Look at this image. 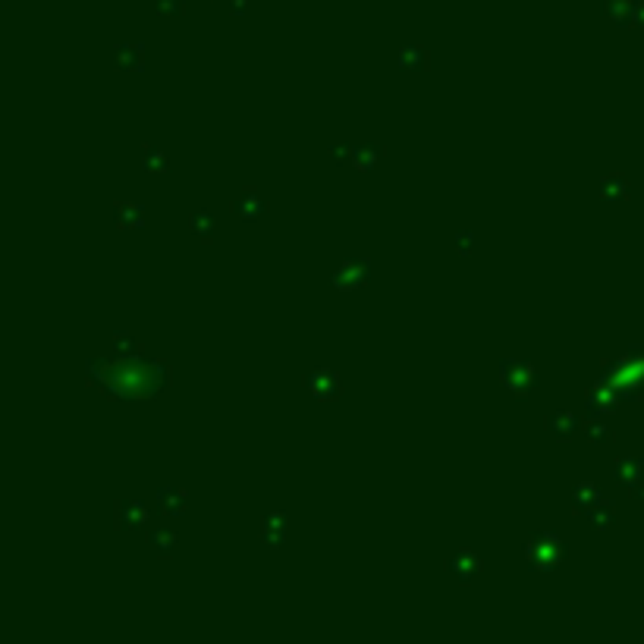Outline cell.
Returning a JSON list of instances; mask_svg holds the SVG:
<instances>
[{
  "label": "cell",
  "mask_w": 644,
  "mask_h": 644,
  "mask_svg": "<svg viewBox=\"0 0 644 644\" xmlns=\"http://www.w3.org/2000/svg\"><path fill=\"white\" fill-rule=\"evenodd\" d=\"M89 374L101 380L111 396H155L167 384V365L151 358H120L116 365L89 362Z\"/></svg>",
  "instance_id": "6da1fadb"
},
{
  "label": "cell",
  "mask_w": 644,
  "mask_h": 644,
  "mask_svg": "<svg viewBox=\"0 0 644 644\" xmlns=\"http://www.w3.org/2000/svg\"><path fill=\"white\" fill-rule=\"evenodd\" d=\"M525 560H528L534 569H540V572H544V569H553L556 562L566 560V544H562L560 534L538 531V534H531L528 547H525Z\"/></svg>",
  "instance_id": "7a4b0ae2"
},
{
  "label": "cell",
  "mask_w": 644,
  "mask_h": 644,
  "mask_svg": "<svg viewBox=\"0 0 644 644\" xmlns=\"http://www.w3.org/2000/svg\"><path fill=\"white\" fill-rule=\"evenodd\" d=\"M500 380L509 387L512 393H518L522 396L525 390H531L534 384H538V371H534V365L528 362H518V358H506V362L500 365Z\"/></svg>",
  "instance_id": "3957f363"
},
{
  "label": "cell",
  "mask_w": 644,
  "mask_h": 644,
  "mask_svg": "<svg viewBox=\"0 0 644 644\" xmlns=\"http://www.w3.org/2000/svg\"><path fill=\"white\" fill-rule=\"evenodd\" d=\"M371 280V261L358 258V261H343L333 274V287L336 289H358Z\"/></svg>",
  "instance_id": "277c9868"
},
{
  "label": "cell",
  "mask_w": 644,
  "mask_h": 644,
  "mask_svg": "<svg viewBox=\"0 0 644 644\" xmlns=\"http://www.w3.org/2000/svg\"><path fill=\"white\" fill-rule=\"evenodd\" d=\"M233 211H236L239 221H261V217L267 214V201L265 195L258 192V189H243V192L236 195V201H233Z\"/></svg>",
  "instance_id": "5b68a950"
},
{
  "label": "cell",
  "mask_w": 644,
  "mask_h": 644,
  "mask_svg": "<svg viewBox=\"0 0 644 644\" xmlns=\"http://www.w3.org/2000/svg\"><path fill=\"white\" fill-rule=\"evenodd\" d=\"M148 522V509L138 500H120L116 503V528L120 531H138Z\"/></svg>",
  "instance_id": "8992f818"
},
{
  "label": "cell",
  "mask_w": 644,
  "mask_h": 644,
  "mask_svg": "<svg viewBox=\"0 0 644 644\" xmlns=\"http://www.w3.org/2000/svg\"><path fill=\"white\" fill-rule=\"evenodd\" d=\"M309 390L314 393V399L333 402V399H340V377L327 368H314L309 374Z\"/></svg>",
  "instance_id": "52a82bcc"
},
{
  "label": "cell",
  "mask_w": 644,
  "mask_h": 644,
  "mask_svg": "<svg viewBox=\"0 0 644 644\" xmlns=\"http://www.w3.org/2000/svg\"><path fill=\"white\" fill-rule=\"evenodd\" d=\"M446 572L456 578V582H472L481 572V560L472 550H459L446 560Z\"/></svg>",
  "instance_id": "ba28073f"
},
{
  "label": "cell",
  "mask_w": 644,
  "mask_h": 644,
  "mask_svg": "<svg viewBox=\"0 0 644 644\" xmlns=\"http://www.w3.org/2000/svg\"><path fill=\"white\" fill-rule=\"evenodd\" d=\"M578 428H582V418H578L575 412H553L550 418H547V431L556 437V440H572L578 434Z\"/></svg>",
  "instance_id": "9c48e42d"
},
{
  "label": "cell",
  "mask_w": 644,
  "mask_h": 644,
  "mask_svg": "<svg viewBox=\"0 0 644 644\" xmlns=\"http://www.w3.org/2000/svg\"><path fill=\"white\" fill-rule=\"evenodd\" d=\"M113 211H116V226L120 230H142L145 214H148L142 204H133V201H116Z\"/></svg>",
  "instance_id": "30bf717a"
},
{
  "label": "cell",
  "mask_w": 644,
  "mask_h": 644,
  "mask_svg": "<svg viewBox=\"0 0 644 644\" xmlns=\"http://www.w3.org/2000/svg\"><path fill=\"white\" fill-rule=\"evenodd\" d=\"M155 500H157V509L164 512V516L177 518V516H182V509H186V490H179V487H160Z\"/></svg>",
  "instance_id": "8fae6325"
},
{
  "label": "cell",
  "mask_w": 644,
  "mask_h": 644,
  "mask_svg": "<svg viewBox=\"0 0 644 644\" xmlns=\"http://www.w3.org/2000/svg\"><path fill=\"white\" fill-rule=\"evenodd\" d=\"M261 534H265V540L270 547H280L283 534H287V516H283V512H270V516H265V528H261Z\"/></svg>",
  "instance_id": "7c38bea8"
},
{
  "label": "cell",
  "mask_w": 644,
  "mask_h": 644,
  "mask_svg": "<svg viewBox=\"0 0 644 644\" xmlns=\"http://www.w3.org/2000/svg\"><path fill=\"white\" fill-rule=\"evenodd\" d=\"M177 531L173 528H155L148 534V544H151V550H155L157 556H170L173 550H177Z\"/></svg>",
  "instance_id": "4fadbf2b"
},
{
  "label": "cell",
  "mask_w": 644,
  "mask_h": 644,
  "mask_svg": "<svg viewBox=\"0 0 644 644\" xmlns=\"http://www.w3.org/2000/svg\"><path fill=\"white\" fill-rule=\"evenodd\" d=\"M399 70H409V72H421L428 70V54L418 48V45H409L399 50Z\"/></svg>",
  "instance_id": "5bb4252c"
},
{
  "label": "cell",
  "mask_w": 644,
  "mask_h": 644,
  "mask_svg": "<svg viewBox=\"0 0 644 644\" xmlns=\"http://www.w3.org/2000/svg\"><path fill=\"white\" fill-rule=\"evenodd\" d=\"M189 230H192L195 239L211 243V239H214V217H211V211H199V214L189 217Z\"/></svg>",
  "instance_id": "9a60e30c"
},
{
  "label": "cell",
  "mask_w": 644,
  "mask_h": 644,
  "mask_svg": "<svg viewBox=\"0 0 644 644\" xmlns=\"http://www.w3.org/2000/svg\"><path fill=\"white\" fill-rule=\"evenodd\" d=\"M377 157H380V148H377V145H358V148H352V164H355L362 173L374 170V167H377Z\"/></svg>",
  "instance_id": "2e32d148"
},
{
  "label": "cell",
  "mask_w": 644,
  "mask_h": 644,
  "mask_svg": "<svg viewBox=\"0 0 644 644\" xmlns=\"http://www.w3.org/2000/svg\"><path fill=\"white\" fill-rule=\"evenodd\" d=\"M591 503H597V487L591 481H582L575 487V512H591Z\"/></svg>",
  "instance_id": "e0dca14e"
},
{
  "label": "cell",
  "mask_w": 644,
  "mask_h": 644,
  "mask_svg": "<svg viewBox=\"0 0 644 644\" xmlns=\"http://www.w3.org/2000/svg\"><path fill=\"white\" fill-rule=\"evenodd\" d=\"M142 164H145V170H155V173L170 170V160H167V155H164V151H157V148H145L142 151Z\"/></svg>",
  "instance_id": "ac0fdd59"
},
{
  "label": "cell",
  "mask_w": 644,
  "mask_h": 644,
  "mask_svg": "<svg viewBox=\"0 0 644 644\" xmlns=\"http://www.w3.org/2000/svg\"><path fill=\"white\" fill-rule=\"evenodd\" d=\"M116 63H120V70H142V48H120Z\"/></svg>",
  "instance_id": "d6986e66"
},
{
  "label": "cell",
  "mask_w": 644,
  "mask_h": 644,
  "mask_svg": "<svg viewBox=\"0 0 644 644\" xmlns=\"http://www.w3.org/2000/svg\"><path fill=\"white\" fill-rule=\"evenodd\" d=\"M584 434H588V440H594V443H604V440H610V428H604L600 421H584Z\"/></svg>",
  "instance_id": "ffe728a7"
},
{
  "label": "cell",
  "mask_w": 644,
  "mask_h": 644,
  "mask_svg": "<svg viewBox=\"0 0 644 644\" xmlns=\"http://www.w3.org/2000/svg\"><path fill=\"white\" fill-rule=\"evenodd\" d=\"M600 195H604V199H622V182L619 179H604L600 182Z\"/></svg>",
  "instance_id": "44dd1931"
},
{
  "label": "cell",
  "mask_w": 644,
  "mask_h": 644,
  "mask_svg": "<svg viewBox=\"0 0 644 644\" xmlns=\"http://www.w3.org/2000/svg\"><path fill=\"white\" fill-rule=\"evenodd\" d=\"M472 243H474V233H468V230H462V233H456V248L462 255H468L472 252Z\"/></svg>",
  "instance_id": "7402d4cb"
},
{
  "label": "cell",
  "mask_w": 644,
  "mask_h": 644,
  "mask_svg": "<svg viewBox=\"0 0 644 644\" xmlns=\"http://www.w3.org/2000/svg\"><path fill=\"white\" fill-rule=\"evenodd\" d=\"M113 340H116V349H120V352H123V349H126V352H135V340H133V336H123V333H116L113 336Z\"/></svg>",
  "instance_id": "603a6c76"
},
{
  "label": "cell",
  "mask_w": 644,
  "mask_h": 644,
  "mask_svg": "<svg viewBox=\"0 0 644 644\" xmlns=\"http://www.w3.org/2000/svg\"><path fill=\"white\" fill-rule=\"evenodd\" d=\"M610 516H613V509H610V506H606V512H604V509H597V512H594V525H597V528H600V525H610Z\"/></svg>",
  "instance_id": "cb8c5ba5"
}]
</instances>
